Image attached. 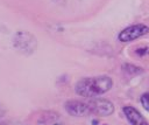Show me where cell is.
Returning <instances> with one entry per match:
<instances>
[{
  "mask_svg": "<svg viewBox=\"0 0 149 125\" xmlns=\"http://www.w3.org/2000/svg\"><path fill=\"white\" fill-rule=\"evenodd\" d=\"M14 48L17 49L20 53L30 55L36 49V39L28 32H17L13 39Z\"/></svg>",
  "mask_w": 149,
  "mask_h": 125,
  "instance_id": "3",
  "label": "cell"
},
{
  "mask_svg": "<svg viewBox=\"0 0 149 125\" xmlns=\"http://www.w3.org/2000/svg\"><path fill=\"white\" fill-rule=\"evenodd\" d=\"M123 68L127 69V72H128V74H133V75H137V74H140V72L143 71L141 68H137V67L132 65V64H125Z\"/></svg>",
  "mask_w": 149,
  "mask_h": 125,
  "instance_id": "6",
  "label": "cell"
},
{
  "mask_svg": "<svg viewBox=\"0 0 149 125\" xmlns=\"http://www.w3.org/2000/svg\"><path fill=\"white\" fill-rule=\"evenodd\" d=\"M65 111L73 117L100 116L106 117L114 112V105L111 100L105 98H86V99H70L64 104Z\"/></svg>",
  "mask_w": 149,
  "mask_h": 125,
  "instance_id": "1",
  "label": "cell"
},
{
  "mask_svg": "<svg viewBox=\"0 0 149 125\" xmlns=\"http://www.w3.org/2000/svg\"><path fill=\"white\" fill-rule=\"evenodd\" d=\"M140 102H141L143 109L147 110V111H149V92H144V93L141 96Z\"/></svg>",
  "mask_w": 149,
  "mask_h": 125,
  "instance_id": "7",
  "label": "cell"
},
{
  "mask_svg": "<svg viewBox=\"0 0 149 125\" xmlns=\"http://www.w3.org/2000/svg\"><path fill=\"white\" fill-rule=\"evenodd\" d=\"M113 86V81L109 76L99 75L79 79L74 85L77 95L84 98H95L109 91Z\"/></svg>",
  "mask_w": 149,
  "mask_h": 125,
  "instance_id": "2",
  "label": "cell"
},
{
  "mask_svg": "<svg viewBox=\"0 0 149 125\" xmlns=\"http://www.w3.org/2000/svg\"><path fill=\"white\" fill-rule=\"evenodd\" d=\"M148 33H149L148 26H146L143 23H137V25H132V26L123 28L119 33L118 39L120 42H130V41H134L139 37L144 36Z\"/></svg>",
  "mask_w": 149,
  "mask_h": 125,
  "instance_id": "4",
  "label": "cell"
},
{
  "mask_svg": "<svg viewBox=\"0 0 149 125\" xmlns=\"http://www.w3.org/2000/svg\"><path fill=\"white\" fill-rule=\"evenodd\" d=\"M122 111L132 125H149L147 119L142 116V113L137 109H135L133 106H125L122 109Z\"/></svg>",
  "mask_w": 149,
  "mask_h": 125,
  "instance_id": "5",
  "label": "cell"
},
{
  "mask_svg": "<svg viewBox=\"0 0 149 125\" xmlns=\"http://www.w3.org/2000/svg\"><path fill=\"white\" fill-rule=\"evenodd\" d=\"M5 112H6V111H5V109H3V107H2V105L0 104V118H2V117L5 116Z\"/></svg>",
  "mask_w": 149,
  "mask_h": 125,
  "instance_id": "8",
  "label": "cell"
}]
</instances>
